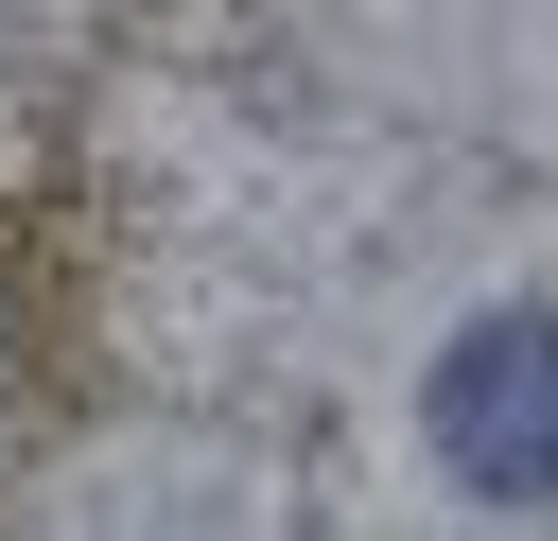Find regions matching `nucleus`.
<instances>
[{"label":"nucleus","instance_id":"obj_1","mask_svg":"<svg viewBox=\"0 0 558 541\" xmlns=\"http://www.w3.org/2000/svg\"><path fill=\"white\" fill-rule=\"evenodd\" d=\"M418 436H436V471L471 506H558V314L541 297L471 314L436 349V384H418Z\"/></svg>","mask_w":558,"mask_h":541}]
</instances>
